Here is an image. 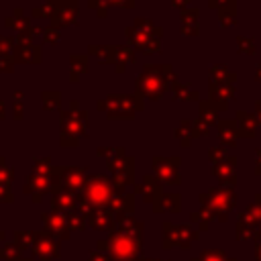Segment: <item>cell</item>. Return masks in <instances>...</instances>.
<instances>
[{
	"label": "cell",
	"mask_w": 261,
	"mask_h": 261,
	"mask_svg": "<svg viewBox=\"0 0 261 261\" xmlns=\"http://www.w3.org/2000/svg\"><path fill=\"white\" fill-rule=\"evenodd\" d=\"M143 232L145 224L135 216H116L114 226L96 247L106 253L110 261H137L143 249Z\"/></svg>",
	"instance_id": "6da1fadb"
},
{
	"label": "cell",
	"mask_w": 261,
	"mask_h": 261,
	"mask_svg": "<svg viewBox=\"0 0 261 261\" xmlns=\"http://www.w3.org/2000/svg\"><path fill=\"white\" fill-rule=\"evenodd\" d=\"M175 80L171 65L167 63H147L135 80V94L143 100H159Z\"/></svg>",
	"instance_id": "7a4b0ae2"
},
{
	"label": "cell",
	"mask_w": 261,
	"mask_h": 261,
	"mask_svg": "<svg viewBox=\"0 0 261 261\" xmlns=\"http://www.w3.org/2000/svg\"><path fill=\"white\" fill-rule=\"evenodd\" d=\"M118 192L112 186V179L104 173H94L88 175L84 181L82 192L77 194V210L84 214L90 208H108L110 200Z\"/></svg>",
	"instance_id": "3957f363"
},
{
	"label": "cell",
	"mask_w": 261,
	"mask_h": 261,
	"mask_svg": "<svg viewBox=\"0 0 261 261\" xmlns=\"http://www.w3.org/2000/svg\"><path fill=\"white\" fill-rule=\"evenodd\" d=\"M88 112L80 108L77 100L69 102L67 110H59V145L63 149H75L82 137H88Z\"/></svg>",
	"instance_id": "277c9868"
},
{
	"label": "cell",
	"mask_w": 261,
	"mask_h": 261,
	"mask_svg": "<svg viewBox=\"0 0 261 261\" xmlns=\"http://www.w3.org/2000/svg\"><path fill=\"white\" fill-rule=\"evenodd\" d=\"M96 108L106 112L110 120H130L137 110L145 108V102L137 94H110L104 100L96 102Z\"/></svg>",
	"instance_id": "5b68a950"
},
{
	"label": "cell",
	"mask_w": 261,
	"mask_h": 261,
	"mask_svg": "<svg viewBox=\"0 0 261 261\" xmlns=\"http://www.w3.org/2000/svg\"><path fill=\"white\" fill-rule=\"evenodd\" d=\"M108 165V171H110V179H112V186L118 194H124L128 192L126 188L135 186V157L133 155H118L116 159L112 161H106Z\"/></svg>",
	"instance_id": "8992f818"
},
{
	"label": "cell",
	"mask_w": 261,
	"mask_h": 261,
	"mask_svg": "<svg viewBox=\"0 0 261 261\" xmlns=\"http://www.w3.org/2000/svg\"><path fill=\"white\" fill-rule=\"evenodd\" d=\"M200 202H202V208L212 214V218L214 216L216 218H224L226 212L234 204V194H232L230 188H214V190L202 194Z\"/></svg>",
	"instance_id": "52a82bcc"
},
{
	"label": "cell",
	"mask_w": 261,
	"mask_h": 261,
	"mask_svg": "<svg viewBox=\"0 0 261 261\" xmlns=\"http://www.w3.org/2000/svg\"><path fill=\"white\" fill-rule=\"evenodd\" d=\"M161 232H163V239H161L163 249H173V247L188 249V247L198 239V230H194V228L188 226V224L163 222Z\"/></svg>",
	"instance_id": "ba28073f"
},
{
	"label": "cell",
	"mask_w": 261,
	"mask_h": 261,
	"mask_svg": "<svg viewBox=\"0 0 261 261\" xmlns=\"http://www.w3.org/2000/svg\"><path fill=\"white\" fill-rule=\"evenodd\" d=\"M179 165H181V159L179 157H161V155H155L153 157V171H155L153 175L161 184L179 186L181 184Z\"/></svg>",
	"instance_id": "9c48e42d"
},
{
	"label": "cell",
	"mask_w": 261,
	"mask_h": 261,
	"mask_svg": "<svg viewBox=\"0 0 261 261\" xmlns=\"http://www.w3.org/2000/svg\"><path fill=\"white\" fill-rule=\"evenodd\" d=\"M31 251L41 261H53V259H59L61 257V245H59V241H55L45 230H37V241H35V245H33Z\"/></svg>",
	"instance_id": "30bf717a"
},
{
	"label": "cell",
	"mask_w": 261,
	"mask_h": 261,
	"mask_svg": "<svg viewBox=\"0 0 261 261\" xmlns=\"http://www.w3.org/2000/svg\"><path fill=\"white\" fill-rule=\"evenodd\" d=\"M124 33H126V39L130 41V47H133L135 51L145 53V55H153V53H157L159 47H161V41H159L157 37H151V35L139 31V29L133 27V24L126 27Z\"/></svg>",
	"instance_id": "8fae6325"
},
{
	"label": "cell",
	"mask_w": 261,
	"mask_h": 261,
	"mask_svg": "<svg viewBox=\"0 0 261 261\" xmlns=\"http://www.w3.org/2000/svg\"><path fill=\"white\" fill-rule=\"evenodd\" d=\"M41 220H43V230L49 232L55 241H67L71 237V230L67 226V220H65V214L61 212H43L41 214Z\"/></svg>",
	"instance_id": "7c38bea8"
},
{
	"label": "cell",
	"mask_w": 261,
	"mask_h": 261,
	"mask_svg": "<svg viewBox=\"0 0 261 261\" xmlns=\"http://www.w3.org/2000/svg\"><path fill=\"white\" fill-rule=\"evenodd\" d=\"M77 10H80L77 0H57L55 12L51 16V27L63 29V27L75 24L77 22Z\"/></svg>",
	"instance_id": "4fadbf2b"
},
{
	"label": "cell",
	"mask_w": 261,
	"mask_h": 261,
	"mask_svg": "<svg viewBox=\"0 0 261 261\" xmlns=\"http://www.w3.org/2000/svg\"><path fill=\"white\" fill-rule=\"evenodd\" d=\"M22 192H24L27 196H31V200H33L35 204H41V202H43V196H45V194H51V177H47V175H37V173H29L27 179H24Z\"/></svg>",
	"instance_id": "5bb4252c"
},
{
	"label": "cell",
	"mask_w": 261,
	"mask_h": 261,
	"mask_svg": "<svg viewBox=\"0 0 261 261\" xmlns=\"http://www.w3.org/2000/svg\"><path fill=\"white\" fill-rule=\"evenodd\" d=\"M133 194H135V196L141 194L147 204H153V202L157 200V196L163 194V188H161V181H159L153 173H145L143 179L133 186Z\"/></svg>",
	"instance_id": "9a60e30c"
},
{
	"label": "cell",
	"mask_w": 261,
	"mask_h": 261,
	"mask_svg": "<svg viewBox=\"0 0 261 261\" xmlns=\"http://www.w3.org/2000/svg\"><path fill=\"white\" fill-rule=\"evenodd\" d=\"M88 226H92L94 230L100 232H108L114 226V214L108 208H90L84 212Z\"/></svg>",
	"instance_id": "2e32d148"
},
{
	"label": "cell",
	"mask_w": 261,
	"mask_h": 261,
	"mask_svg": "<svg viewBox=\"0 0 261 261\" xmlns=\"http://www.w3.org/2000/svg\"><path fill=\"white\" fill-rule=\"evenodd\" d=\"M51 210L53 212H61V214L77 210V194H71L67 190L53 192L51 194Z\"/></svg>",
	"instance_id": "e0dca14e"
},
{
	"label": "cell",
	"mask_w": 261,
	"mask_h": 261,
	"mask_svg": "<svg viewBox=\"0 0 261 261\" xmlns=\"http://www.w3.org/2000/svg\"><path fill=\"white\" fill-rule=\"evenodd\" d=\"M108 210L116 216H133L135 212V194L133 192H124V194H116L110 204H108Z\"/></svg>",
	"instance_id": "ac0fdd59"
},
{
	"label": "cell",
	"mask_w": 261,
	"mask_h": 261,
	"mask_svg": "<svg viewBox=\"0 0 261 261\" xmlns=\"http://www.w3.org/2000/svg\"><path fill=\"white\" fill-rule=\"evenodd\" d=\"M12 57H14L16 63H41L43 53H41L39 45L29 43V45H14Z\"/></svg>",
	"instance_id": "d6986e66"
},
{
	"label": "cell",
	"mask_w": 261,
	"mask_h": 261,
	"mask_svg": "<svg viewBox=\"0 0 261 261\" xmlns=\"http://www.w3.org/2000/svg\"><path fill=\"white\" fill-rule=\"evenodd\" d=\"M181 210V196L175 192H163L161 196H157V200L153 202V212L161 214V212H179Z\"/></svg>",
	"instance_id": "ffe728a7"
},
{
	"label": "cell",
	"mask_w": 261,
	"mask_h": 261,
	"mask_svg": "<svg viewBox=\"0 0 261 261\" xmlns=\"http://www.w3.org/2000/svg\"><path fill=\"white\" fill-rule=\"evenodd\" d=\"M137 55H135V49L130 45H116L114 47V69L116 73H124L126 71V65L135 63Z\"/></svg>",
	"instance_id": "44dd1931"
},
{
	"label": "cell",
	"mask_w": 261,
	"mask_h": 261,
	"mask_svg": "<svg viewBox=\"0 0 261 261\" xmlns=\"http://www.w3.org/2000/svg\"><path fill=\"white\" fill-rule=\"evenodd\" d=\"M90 71V59L88 53H71L69 55V80L75 84L84 73Z\"/></svg>",
	"instance_id": "7402d4cb"
},
{
	"label": "cell",
	"mask_w": 261,
	"mask_h": 261,
	"mask_svg": "<svg viewBox=\"0 0 261 261\" xmlns=\"http://www.w3.org/2000/svg\"><path fill=\"white\" fill-rule=\"evenodd\" d=\"M198 14H200L198 8H184V10H181V33H184V35L194 37V35L200 33Z\"/></svg>",
	"instance_id": "603a6c76"
},
{
	"label": "cell",
	"mask_w": 261,
	"mask_h": 261,
	"mask_svg": "<svg viewBox=\"0 0 261 261\" xmlns=\"http://www.w3.org/2000/svg\"><path fill=\"white\" fill-rule=\"evenodd\" d=\"M4 27H6V29H14L16 35H18V33H24V31L31 27V16H27L20 6H16V8L12 10V16H6Z\"/></svg>",
	"instance_id": "cb8c5ba5"
},
{
	"label": "cell",
	"mask_w": 261,
	"mask_h": 261,
	"mask_svg": "<svg viewBox=\"0 0 261 261\" xmlns=\"http://www.w3.org/2000/svg\"><path fill=\"white\" fill-rule=\"evenodd\" d=\"M234 122L239 126V135H243V137H253L255 135V126H257V116L255 114L245 112V110H239Z\"/></svg>",
	"instance_id": "d4e9b609"
},
{
	"label": "cell",
	"mask_w": 261,
	"mask_h": 261,
	"mask_svg": "<svg viewBox=\"0 0 261 261\" xmlns=\"http://www.w3.org/2000/svg\"><path fill=\"white\" fill-rule=\"evenodd\" d=\"M239 137V126L234 120H218V139L224 145H234Z\"/></svg>",
	"instance_id": "484cf974"
},
{
	"label": "cell",
	"mask_w": 261,
	"mask_h": 261,
	"mask_svg": "<svg viewBox=\"0 0 261 261\" xmlns=\"http://www.w3.org/2000/svg\"><path fill=\"white\" fill-rule=\"evenodd\" d=\"M212 171L222 184H232V179H234V159L230 157V159H224L220 163H214Z\"/></svg>",
	"instance_id": "4316f807"
},
{
	"label": "cell",
	"mask_w": 261,
	"mask_h": 261,
	"mask_svg": "<svg viewBox=\"0 0 261 261\" xmlns=\"http://www.w3.org/2000/svg\"><path fill=\"white\" fill-rule=\"evenodd\" d=\"M37 241V230H14L12 232V243L24 253V251H31L33 245Z\"/></svg>",
	"instance_id": "83f0119b"
},
{
	"label": "cell",
	"mask_w": 261,
	"mask_h": 261,
	"mask_svg": "<svg viewBox=\"0 0 261 261\" xmlns=\"http://www.w3.org/2000/svg\"><path fill=\"white\" fill-rule=\"evenodd\" d=\"M171 92H173V98L175 100H198L200 96H198V92L196 90H192L190 86H186V84H181L177 77L171 82Z\"/></svg>",
	"instance_id": "f1b7e54d"
},
{
	"label": "cell",
	"mask_w": 261,
	"mask_h": 261,
	"mask_svg": "<svg viewBox=\"0 0 261 261\" xmlns=\"http://www.w3.org/2000/svg\"><path fill=\"white\" fill-rule=\"evenodd\" d=\"M204 124H218V108L210 102V100H206V102H200V116H198Z\"/></svg>",
	"instance_id": "f546056e"
},
{
	"label": "cell",
	"mask_w": 261,
	"mask_h": 261,
	"mask_svg": "<svg viewBox=\"0 0 261 261\" xmlns=\"http://www.w3.org/2000/svg\"><path fill=\"white\" fill-rule=\"evenodd\" d=\"M234 73L226 69V65L216 63L210 67V82H218V84H232Z\"/></svg>",
	"instance_id": "4dcf8cb0"
},
{
	"label": "cell",
	"mask_w": 261,
	"mask_h": 261,
	"mask_svg": "<svg viewBox=\"0 0 261 261\" xmlns=\"http://www.w3.org/2000/svg\"><path fill=\"white\" fill-rule=\"evenodd\" d=\"M41 102L45 110H59L61 106V92L59 90H43L41 92Z\"/></svg>",
	"instance_id": "1f68e13d"
},
{
	"label": "cell",
	"mask_w": 261,
	"mask_h": 261,
	"mask_svg": "<svg viewBox=\"0 0 261 261\" xmlns=\"http://www.w3.org/2000/svg\"><path fill=\"white\" fill-rule=\"evenodd\" d=\"M88 55H94V57L108 61V63H114V47L112 45H90Z\"/></svg>",
	"instance_id": "d6a6232c"
},
{
	"label": "cell",
	"mask_w": 261,
	"mask_h": 261,
	"mask_svg": "<svg viewBox=\"0 0 261 261\" xmlns=\"http://www.w3.org/2000/svg\"><path fill=\"white\" fill-rule=\"evenodd\" d=\"M65 220H67V226H69L71 232H82V230H86V226H88L86 216H84L80 210L67 212V214H65Z\"/></svg>",
	"instance_id": "836d02e7"
},
{
	"label": "cell",
	"mask_w": 261,
	"mask_h": 261,
	"mask_svg": "<svg viewBox=\"0 0 261 261\" xmlns=\"http://www.w3.org/2000/svg\"><path fill=\"white\" fill-rule=\"evenodd\" d=\"M51 171H53V163H51V157H35V159H33V167H31V173H37V175H47V177H51Z\"/></svg>",
	"instance_id": "e575fe53"
},
{
	"label": "cell",
	"mask_w": 261,
	"mask_h": 261,
	"mask_svg": "<svg viewBox=\"0 0 261 261\" xmlns=\"http://www.w3.org/2000/svg\"><path fill=\"white\" fill-rule=\"evenodd\" d=\"M55 6H57V0H45L43 4H39V6L33 8L31 16L33 18H51L53 12H55Z\"/></svg>",
	"instance_id": "d590c367"
},
{
	"label": "cell",
	"mask_w": 261,
	"mask_h": 261,
	"mask_svg": "<svg viewBox=\"0 0 261 261\" xmlns=\"http://www.w3.org/2000/svg\"><path fill=\"white\" fill-rule=\"evenodd\" d=\"M133 27H137L139 31H143V33H147L151 37H157V39H161V33H163L153 20H147V18H135Z\"/></svg>",
	"instance_id": "8d00e7d4"
},
{
	"label": "cell",
	"mask_w": 261,
	"mask_h": 261,
	"mask_svg": "<svg viewBox=\"0 0 261 261\" xmlns=\"http://www.w3.org/2000/svg\"><path fill=\"white\" fill-rule=\"evenodd\" d=\"M175 137L181 141L184 147H190V143H192V139H194V135H192V120L184 118V120L179 122L177 130H175Z\"/></svg>",
	"instance_id": "74e56055"
},
{
	"label": "cell",
	"mask_w": 261,
	"mask_h": 261,
	"mask_svg": "<svg viewBox=\"0 0 261 261\" xmlns=\"http://www.w3.org/2000/svg\"><path fill=\"white\" fill-rule=\"evenodd\" d=\"M22 257V251L14 243H2L0 245V259L2 261H16Z\"/></svg>",
	"instance_id": "f35d334b"
},
{
	"label": "cell",
	"mask_w": 261,
	"mask_h": 261,
	"mask_svg": "<svg viewBox=\"0 0 261 261\" xmlns=\"http://www.w3.org/2000/svg\"><path fill=\"white\" fill-rule=\"evenodd\" d=\"M12 179H14V169H10L6 165V159L0 155V186H8L10 188Z\"/></svg>",
	"instance_id": "ab89813d"
},
{
	"label": "cell",
	"mask_w": 261,
	"mask_h": 261,
	"mask_svg": "<svg viewBox=\"0 0 261 261\" xmlns=\"http://www.w3.org/2000/svg\"><path fill=\"white\" fill-rule=\"evenodd\" d=\"M122 153H126L122 147H98V149H96V155H98V157H104L106 161H112V159H116V157L122 155Z\"/></svg>",
	"instance_id": "60d3db41"
},
{
	"label": "cell",
	"mask_w": 261,
	"mask_h": 261,
	"mask_svg": "<svg viewBox=\"0 0 261 261\" xmlns=\"http://www.w3.org/2000/svg\"><path fill=\"white\" fill-rule=\"evenodd\" d=\"M61 41V33H59V29H55V27H45L43 29V43L45 45H57Z\"/></svg>",
	"instance_id": "b9f144b4"
},
{
	"label": "cell",
	"mask_w": 261,
	"mask_h": 261,
	"mask_svg": "<svg viewBox=\"0 0 261 261\" xmlns=\"http://www.w3.org/2000/svg\"><path fill=\"white\" fill-rule=\"evenodd\" d=\"M16 45V39L10 37V35H0V57L4 55H10V51L14 49Z\"/></svg>",
	"instance_id": "7bdbcfd3"
},
{
	"label": "cell",
	"mask_w": 261,
	"mask_h": 261,
	"mask_svg": "<svg viewBox=\"0 0 261 261\" xmlns=\"http://www.w3.org/2000/svg\"><path fill=\"white\" fill-rule=\"evenodd\" d=\"M192 261H230L222 251H204L200 257H194Z\"/></svg>",
	"instance_id": "ee69618b"
},
{
	"label": "cell",
	"mask_w": 261,
	"mask_h": 261,
	"mask_svg": "<svg viewBox=\"0 0 261 261\" xmlns=\"http://www.w3.org/2000/svg\"><path fill=\"white\" fill-rule=\"evenodd\" d=\"M88 6H90L100 18L108 16V4H106L104 0H88Z\"/></svg>",
	"instance_id": "f6af8a7d"
},
{
	"label": "cell",
	"mask_w": 261,
	"mask_h": 261,
	"mask_svg": "<svg viewBox=\"0 0 261 261\" xmlns=\"http://www.w3.org/2000/svg\"><path fill=\"white\" fill-rule=\"evenodd\" d=\"M237 45H239V51L241 53H255V41L249 39V37H239L237 39Z\"/></svg>",
	"instance_id": "bcb514c9"
},
{
	"label": "cell",
	"mask_w": 261,
	"mask_h": 261,
	"mask_svg": "<svg viewBox=\"0 0 261 261\" xmlns=\"http://www.w3.org/2000/svg\"><path fill=\"white\" fill-rule=\"evenodd\" d=\"M14 65H16V61H14L12 55L0 57V73H12L14 71Z\"/></svg>",
	"instance_id": "7dc6e473"
},
{
	"label": "cell",
	"mask_w": 261,
	"mask_h": 261,
	"mask_svg": "<svg viewBox=\"0 0 261 261\" xmlns=\"http://www.w3.org/2000/svg\"><path fill=\"white\" fill-rule=\"evenodd\" d=\"M208 124H204L200 118H196V120H192V135L194 137H204V135H208Z\"/></svg>",
	"instance_id": "c3c4849f"
},
{
	"label": "cell",
	"mask_w": 261,
	"mask_h": 261,
	"mask_svg": "<svg viewBox=\"0 0 261 261\" xmlns=\"http://www.w3.org/2000/svg\"><path fill=\"white\" fill-rule=\"evenodd\" d=\"M208 157H210L212 163H220V161L226 159V151H224V147H214V149H210Z\"/></svg>",
	"instance_id": "681fc988"
},
{
	"label": "cell",
	"mask_w": 261,
	"mask_h": 261,
	"mask_svg": "<svg viewBox=\"0 0 261 261\" xmlns=\"http://www.w3.org/2000/svg\"><path fill=\"white\" fill-rule=\"evenodd\" d=\"M12 200H14V196H12L10 188L8 186H0V204H12Z\"/></svg>",
	"instance_id": "f907efd6"
},
{
	"label": "cell",
	"mask_w": 261,
	"mask_h": 261,
	"mask_svg": "<svg viewBox=\"0 0 261 261\" xmlns=\"http://www.w3.org/2000/svg\"><path fill=\"white\" fill-rule=\"evenodd\" d=\"M12 116H14V120H22V118H24V108H22V102H14Z\"/></svg>",
	"instance_id": "816d5d0a"
},
{
	"label": "cell",
	"mask_w": 261,
	"mask_h": 261,
	"mask_svg": "<svg viewBox=\"0 0 261 261\" xmlns=\"http://www.w3.org/2000/svg\"><path fill=\"white\" fill-rule=\"evenodd\" d=\"M108 6L110 4H116V6H120V8H133L135 6V0H104Z\"/></svg>",
	"instance_id": "f5cc1de1"
},
{
	"label": "cell",
	"mask_w": 261,
	"mask_h": 261,
	"mask_svg": "<svg viewBox=\"0 0 261 261\" xmlns=\"http://www.w3.org/2000/svg\"><path fill=\"white\" fill-rule=\"evenodd\" d=\"M88 261H110L108 259V255L106 253H102V251H94L92 255H90V259Z\"/></svg>",
	"instance_id": "db71d44e"
},
{
	"label": "cell",
	"mask_w": 261,
	"mask_h": 261,
	"mask_svg": "<svg viewBox=\"0 0 261 261\" xmlns=\"http://www.w3.org/2000/svg\"><path fill=\"white\" fill-rule=\"evenodd\" d=\"M171 4L175 6V8H188V4H190V0H171Z\"/></svg>",
	"instance_id": "11a10c76"
},
{
	"label": "cell",
	"mask_w": 261,
	"mask_h": 261,
	"mask_svg": "<svg viewBox=\"0 0 261 261\" xmlns=\"http://www.w3.org/2000/svg\"><path fill=\"white\" fill-rule=\"evenodd\" d=\"M12 98H14V102H22V98H24V92H22V90H16V92L12 94Z\"/></svg>",
	"instance_id": "9f6ffc18"
},
{
	"label": "cell",
	"mask_w": 261,
	"mask_h": 261,
	"mask_svg": "<svg viewBox=\"0 0 261 261\" xmlns=\"http://www.w3.org/2000/svg\"><path fill=\"white\" fill-rule=\"evenodd\" d=\"M6 116V106H4V102H0V120Z\"/></svg>",
	"instance_id": "6f0895ef"
},
{
	"label": "cell",
	"mask_w": 261,
	"mask_h": 261,
	"mask_svg": "<svg viewBox=\"0 0 261 261\" xmlns=\"http://www.w3.org/2000/svg\"><path fill=\"white\" fill-rule=\"evenodd\" d=\"M2 243H6V232H4V230H0V245H2Z\"/></svg>",
	"instance_id": "680465c9"
},
{
	"label": "cell",
	"mask_w": 261,
	"mask_h": 261,
	"mask_svg": "<svg viewBox=\"0 0 261 261\" xmlns=\"http://www.w3.org/2000/svg\"><path fill=\"white\" fill-rule=\"evenodd\" d=\"M255 75H257V80L261 82V63H259V67H257V71H255Z\"/></svg>",
	"instance_id": "91938a15"
},
{
	"label": "cell",
	"mask_w": 261,
	"mask_h": 261,
	"mask_svg": "<svg viewBox=\"0 0 261 261\" xmlns=\"http://www.w3.org/2000/svg\"><path fill=\"white\" fill-rule=\"evenodd\" d=\"M137 261H161V259H149V257H139Z\"/></svg>",
	"instance_id": "94428289"
},
{
	"label": "cell",
	"mask_w": 261,
	"mask_h": 261,
	"mask_svg": "<svg viewBox=\"0 0 261 261\" xmlns=\"http://www.w3.org/2000/svg\"><path fill=\"white\" fill-rule=\"evenodd\" d=\"M16 261H33V259H31V257H24V255H22V257H20V259H16Z\"/></svg>",
	"instance_id": "6125c7cd"
}]
</instances>
